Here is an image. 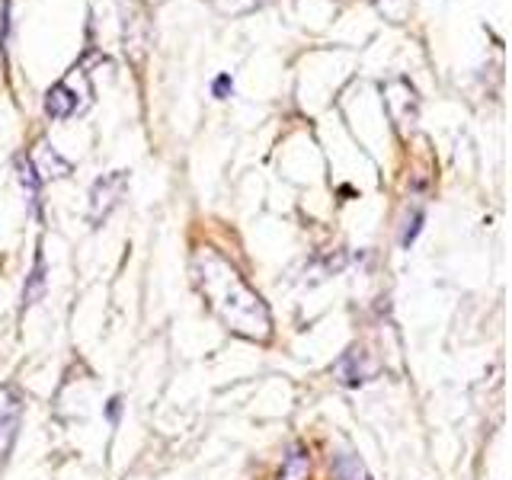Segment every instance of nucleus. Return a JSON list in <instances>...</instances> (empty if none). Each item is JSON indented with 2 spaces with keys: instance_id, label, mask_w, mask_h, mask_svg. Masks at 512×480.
<instances>
[{
  "instance_id": "obj_9",
  "label": "nucleus",
  "mask_w": 512,
  "mask_h": 480,
  "mask_svg": "<svg viewBox=\"0 0 512 480\" xmlns=\"http://www.w3.org/2000/svg\"><path fill=\"white\" fill-rule=\"evenodd\" d=\"M119 404H122L119 397H112V400H109V420H116V416H119Z\"/></svg>"
},
{
  "instance_id": "obj_10",
  "label": "nucleus",
  "mask_w": 512,
  "mask_h": 480,
  "mask_svg": "<svg viewBox=\"0 0 512 480\" xmlns=\"http://www.w3.org/2000/svg\"><path fill=\"white\" fill-rule=\"evenodd\" d=\"M228 87H231V80H228V77H221L218 84H215V93H218V96H224V93H228Z\"/></svg>"
},
{
  "instance_id": "obj_3",
  "label": "nucleus",
  "mask_w": 512,
  "mask_h": 480,
  "mask_svg": "<svg viewBox=\"0 0 512 480\" xmlns=\"http://www.w3.org/2000/svg\"><path fill=\"white\" fill-rule=\"evenodd\" d=\"M128 189V173L125 170H112L106 173L103 180L93 183V192H90V221L100 224L112 208L119 205V199L125 196Z\"/></svg>"
},
{
  "instance_id": "obj_6",
  "label": "nucleus",
  "mask_w": 512,
  "mask_h": 480,
  "mask_svg": "<svg viewBox=\"0 0 512 480\" xmlns=\"http://www.w3.org/2000/svg\"><path fill=\"white\" fill-rule=\"evenodd\" d=\"M308 477H311V452L304 445H295L292 452L285 455L276 480H308Z\"/></svg>"
},
{
  "instance_id": "obj_4",
  "label": "nucleus",
  "mask_w": 512,
  "mask_h": 480,
  "mask_svg": "<svg viewBox=\"0 0 512 480\" xmlns=\"http://www.w3.org/2000/svg\"><path fill=\"white\" fill-rule=\"evenodd\" d=\"M29 164H32V170H36L39 180H48V176H68V173H71V164H68V160H61L52 148H48L45 141L39 144L36 157H29Z\"/></svg>"
},
{
  "instance_id": "obj_7",
  "label": "nucleus",
  "mask_w": 512,
  "mask_h": 480,
  "mask_svg": "<svg viewBox=\"0 0 512 480\" xmlns=\"http://www.w3.org/2000/svg\"><path fill=\"white\" fill-rule=\"evenodd\" d=\"M45 288V263H42V253L36 256V266L29 272V282H26V292H23V304H36L39 295Z\"/></svg>"
},
{
  "instance_id": "obj_5",
  "label": "nucleus",
  "mask_w": 512,
  "mask_h": 480,
  "mask_svg": "<svg viewBox=\"0 0 512 480\" xmlns=\"http://www.w3.org/2000/svg\"><path fill=\"white\" fill-rule=\"evenodd\" d=\"M45 112L52 119H68L77 112V96L68 90V84H55L45 93Z\"/></svg>"
},
{
  "instance_id": "obj_2",
  "label": "nucleus",
  "mask_w": 512,
  "mask_h": 480,
  "mask_svg": "<svg viewBox=\"0 0 512 480\" xmlns=\"http://www.w3.org/2000/svg\"><path fill=\"white\" fill-rule=\"evenodd\" d=\"M23 423V394L13 384H0V464L7 461Z\"/></svg>"
},
{
  "instance_id": "obj_1",
  "label": "nucleus",
  "mask_w": 512,
  "mask_h": 480,
  "mask_svg": "<svg viewBox=\"0 0 512 480\" xmlns=\"http://www.w3.org/2000/svg\"><path fill=\"white\" fill-rule=\"evenodd\" d=\"M192 279H196L199 295L221 320L224 330L253 343L269 340L272 314L266 308V301L218 250L212 247L196 250V256H192Z\"/></svg>"
},
{
  "instance_id": "obj_8",
  "label": "nucleus",
  "mask_w": 512,
  "mask_h": 480,
  "mask_svg": "<svg viewBox=\"0 0 512 480\" xmlns=\"http://www.w3.org/2000/svg\"><path fill=\"white\" fill-rule=\"evenodd\" d=\"M336 474H340V480H368L362 461L352 455H340V461H336Z\"/></svg>"
}]
</instances>
